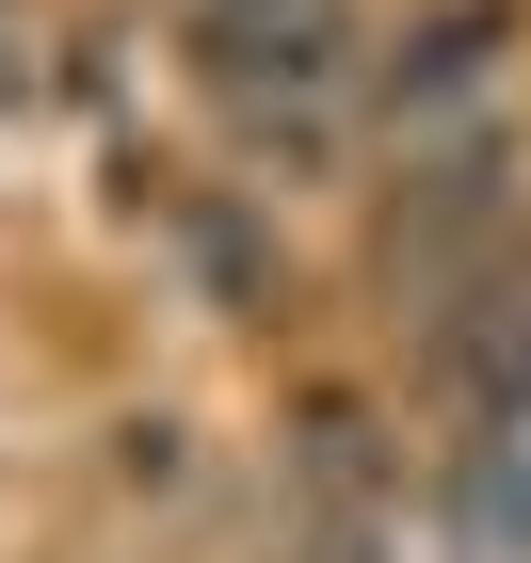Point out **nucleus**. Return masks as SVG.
<instances>
[{
    "label": "nucleus",
    "instance_id": "nucleus-1",
    "mask_svg": "<svg viewBox=\"0 0 531 563\" xmlns=\"http://www.w3.org/2000/svg\"><path fill=\"white\" fill-rule=\"evenodd\" d=\"M516 65H531V0H419V16L370 48V130H387L402 162L484 145V130H516Z\"/></svg>",
    "mask_w": 531,
    "mask_h": 563
}]
</instances>
